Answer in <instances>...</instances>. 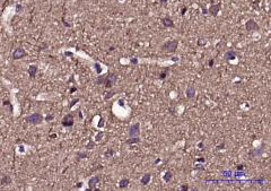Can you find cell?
Returning <instances> with one entry per match:
<instances>
[{"label":"cell","mask_w":271,"mask_h":191,"mask_svg":"<svg viewBox=\"0 0 271 191\" xmlns=\"http://www.w3.org/2000/svg\"><path fill=\"white\" fill-rule=\"evenodd\" d=\"M177 45H178V40H169L163 43L161 50L165 53H174L176 51Z\"/></svg>","instance_id":"obj_1"},{"label":"cell","mask_w":271,"mask_h":191,"mask_svg":"<svg viewBox=\"0 0 271 191\" xmlns=\"http://www.w3.org/2000/svg\"><path fill=\"white\" fill-rule=\"evenodd\" d=\"M43 120H44V118L38 112H35V113H33V114H31V115L25 118V121L31 123V124H41L43 122Z\"/></svg>","instance_id":"obj_2"},{"label":"cell","mask_w":271,"mask_h":191,"mask_svg":"<svg viewBox=\"0 0 271 191\" xmlns=\"http://www.w3.org/2000/svg\"><path fill=\"white\" fill-rule=\"evenodd\" d=\"M117 79H118V76L114 74V72H107V75L105 76V80H104V86L106 88H112L115 83H117Z\"/></svg>","instance_id":"obj_3"},{"label":"cell","mask_w":271,"mask_h":191,"mask_svg":"<svg viewBox=\"0 0 271 191\" xmlns=\"http://www.w3.org/2000/svg\"><path fill=\"white\" fill-rule=\"evenodd\" d=\"M129 137H139L140 135V123H134L129 128Z\"/></svg>","instance_id":"obj_4"},{"label":"cell","mask_w":271,"mask_h":191,"mask_svg":"<svg viewBox=\"0 0 271 191\" xmlns=\"http://www.w3.org/2000/svg\"><path fill=\"white\" fill-rule=\"evenodd\" d=\"M61 123H62V126L66 127V128L72 127V126H73V114H71V113L66 114V115L63 117L62 121H61Z\"/></svg>","instance_id":"obj_5"},{"label":"cell","mask_w":271,"mask_h":191,"mask_svg":"<svg viewBox=\"0 0 271 191\" xmlns=\"http://www.w3.org/2000/svg\"><path fill=\"white\" fill-rule=\"evenodd\" d=\"M26 56H27V52H26L23 48H17L12 52V59L14 60L22 59V58L26 57Z\"/></svg>","instance_id":"obj_6"},{"label":"cell","mask_w":271,"mask_h":191,"mask_svg":"<svg viewBox=\"0 0 271 191\" xmlns=\"http://www.w3.org/2000/svg\"><path fill=\"white\" fill-rule=\"evenodd\" d=\"M245 30L248 31V32L258 31V30H259V25L257 24V22H255L254 19H248V22L245 23Z\"/></svg>","instance_id":"obj_7"},{"label":"cell","mask_w":271,"mask_h":191,"mask_svg":"<svg viewBox=\"0 0 271 191\" xmlns=\"http://www.w3.org/2000/svg\"><path fill=\"white\" fill-rule=\"evenodd\" d=\"M99 180H101V177H99V175H95L93 178H91L89 181H88V189H89V190H95L97 183L99 182Z\"/></svg>","instance_id":"obj_8"},{"label":"cell","mask_w":271,"mask_h":191,"mask_svg":"<svg viewBox=\"0 0 271 191\" xmlns=\"http://www.w3.org/2000/svg\"><path fill=\"white\" fill-rule=\"evenodd\" d=\"M219 10H220V5H219V3H215V5H211V6L209 7V9H208L209 14H210L211 16H213V17H216V16L218 15Z\"/></svg>","instance_id":"obj_9"},{"label":"cell","mask_w":271,"mask_h":191,"mask_svg":"<svg viewBox=\"0 0 271 191\" xmlns=\"http://www.w3.org/2000/svg\"><path fill=\"white\" fill-rule=\"evenodd\" d=\"M162 23H163V26L164 27H174V23H173V19L169 17V16H166L162 19Z\"/></svg>","instance_id":"obj_10"},{"label":"cell","mask_w":271,"mask_h":191,"mask_svg":"<svg viewBox=\"0 0 271 191\" xmlns=\"http://www.w3.org/2000/svg\"><path fill=\"white\" fill-rule=\"evenodd\" d=\"M185 94H187L188 98H193L194 97V95H196V87H194V85H190L189 86L188 88H187Z\"/></svg>","instance_id":"obj_11"},{"label":"cell","mask_w":271,"mask_h":191,"mask_svg":"<svg viewBox=\"0 0 271 191\" xmlns=\"http://www.w3.org/2000/svg\"><path fill=\"white\" fill-rule=\"evenodd\" d=\"M37 66H35V65H31L30 67H28V69H27V72H28V75H30V77L31 78H35L36 74H37Z\"/></svg>","instance_id":"obj_12"},{"label":"cell","mask_w":271,"mask_h":191,"mask_svg":"<svg viewBox=\"0 0 271 191\" xmlns=\"http://www.w3.org/2000/svg\"><path fill=\"white\" fill-rule=\"evenodd\" d=\"M262 153H263V148H262V147H261V148H255V149L250 150V156H251V158H253V157H260V156L262 155Z\"/></svg>","instance_id":"obj_13"},{"label":"cell","mask_w":271,"mask_h":191,"mask_svg":"<svg viewBox=\"0 0 271 191\" xmlns=\"http://www.w3.org/2000/svg\"><path fill=\"white\" fill-rule=\"evenodd\" d=\"M10 183H12V178H10L9 175H3V177L1 178V180H0V184H1L2 187L9 186Z\"/></svg>","instance_id":"obj_14"},{"label":"cell","mask_w":271,"mask_h":191,"mask_svg":"<svg viewBox=\"0 0 271 191\" xmlns=\"http://www.w3.org/2000/svg\"><path fill=\"white\" fill-rule=\"evenodd\" d=\"M236 52L234 51V50H229V51H227L226 53H225V59L226 60H234L236 58Z\"/></svg>","instance_id":"obj_15"},{"label":"cell","mask_w":271,"mask_h":191,"mask_svg":"<svg viewBox=\"0 0 271 191\" xmlns=\"http://www.w3.org/2000/svg\"><path fill=\"white\" fill-rule=\"evenodd\" d=\"M129 183H130L129 179L123 178V179L120 180V182H119V187H120V189H126V188H128Z\"/></svg>","instance_id":"obj_16"},{"label":"cell","mask_w":271,"mask_h":191,"mask_svg":"<svg viewBox=\"0 0 271 191\" xmlns=\"http://www.w3.org/2000/svg\"><path fill=\"white\" fill-rule=\"evenodd\" d=\"M150 179H152V175L148 173V174H145L141 179H140V182H141L142 186H147V184L150 182Z\"/></svg>","instance_id":"obj_17"},{"label":"cell","mask_w":271,"mask_h":191,"mask_svg":"<svg viewBox=\"0 0 271 191\" xmlns=\"http://www.w3.org/2000/svg\"><path fill=\"white\" fill-rule=\"evenodd\" d=\"M168 72H169V67L164 68V69L162 70V72L159 74V79H161V80H164L166 77L168 76Z\"/></svg>","instance_id":"obj_18"},{"label":"cell","mask_w":271,"mask_h":191,"mask_svg":"<svg viewBox=\"0 0 271 191\" xmlns=\"http://www.w3.org/2000/svg\"><path fill=\"white\" fill-rule=\"evenodd\" d=\"M138 143H140V138L139 137H131L130 139L126 140V144H128V145H134V144Z\"/></svg>","instance_id":"obj_19"},{"label":"cell","mask_w":271,"mask_h":191,"mask_svg":"<svg viewBox=\"0 0 271 191\" xmlns=\"http://www.w3.org/2000/svg\"><path fill=\"white\" fill-rule=\"evenodd\" d=\"M172 172H169V171H167L165 173V175H163V179H164V181L165 182H169L171 180H172Z\"/></svg>","instance_id":"obj_20"},{"label":"cell","mask_w":271,"mask_h":191,"mask_svg":"<svg viewBox=\"0 0 271 191\" xmlns=\"http://www.w3.org/2000/svg\"><path fill=\"white\" fill-rule=\"evenodd\" d=\"M113 155H114V150H113L112 148H108L105 153H104V156H105L106 158H108V157H112Z\"/></svg>","instance_id":"obj_21"},{"label":"cell","mask_w":271,"mask_h":191,"mask_svg":"<svg viewBox=\"0 0 271 191\" xmlns=\"http://www.w3.org/2000/svg\"><path fill=\"white\" fill-rule=\"evenodd\" d=\"M94 67H95V70H96V72H97L98 75H101V74H102V68H101V65H99L98 62H95Z\"/></svg>","instance_id":"obj_22"},{"label":"cell","mask_w":271,"mask_h":191,"mask_svg":"<svg viewBox=\"0 0 271 191\" xmlns=\"http://www.w3.org/2000/svg\"><path fill=\"white\" fill-rule=\"evenodd\" d=\"M104 80H105V76H99V77L96 79V84H97V85H103V84H104Z\"/></svg>","instance_id":"obj_23"},{"label":"cell","mask_w":271,"mask_h":191,"mask_svg":"<svg viewBox=\"0 0 271 191\" xmlns=\"http://www.w3.org/2000/svg\"><path fill=\"white\" fill-rule=\"evenodd\" d=\"M77 157H78V159H80V158H87V157H88V154L85 153V152H79V153H77Z\"/></svg>","instance_id":"obj_24"},{"label":"cell","mask_w":271,"mask_h":191,"mask_svg":"<svg viewBox=\"0 0 271 191\" xmlns=\"http://www.w3.org/2000/svg\"><path fill=\"white\" fill-rule=\"evenodd\" d=\"M114 95H115V92H114V91H112V92H108V93H107V94H106V95L104 96V100H105V101H107L108 98L113 97Z\"/></svg>","instance_id":"obj_25"},{"label":"cell","mask_w":271,"mask_h":191,"mask_svg":"<svg viewBox=\"0 0 271 191\" xmlns=\"http://www.w3.org/2000/svg\"><path fill=\"white\" fill-rule=\"evenodd\" d=\"M103 136H104V132L103 131L98 132V133L96 135V138H95V139H96V142H99V140L103 138Z\"/></svg>","instance_id":"obj_26"},{"label":"cell","mask_w":271,"mask_h":191,"mask_svg":"<svg viewBox=\"0 0 271 191\" xmlns=\"http://www.w3.org/2000/svg\"><path fill=\"white\" fill-rule=\"evenodd\" d=\"M94 147H95L94 142H89V143L87 144V146H86V148H87V149H93Z\"/></svg>","instance_id":"obj_27"},{"label":"cell","mask_w":271,"mask_h":191,"mask_svg":"<svg viewBox=\"0 0 271 191\" xmlns=\"http://www.w3.org/2000/svg\"><path fill=\"white\" fill-rule=\"evenodd\" d=\"M234 175H236V177H242V175H245V173H244V172H242V171H237V170H236V172L234 173Z\"/></svg>","instance_id":"obj_28"},{"label":"cell","mask_w":271,"mask_h":191,"mask_svg":"<svg viewBox=\"0 0 271 191\" xmlns=\"http://www.w3.org/2000/svg\"><path fill=\"white\" fill-rule=\"evenodd\" d=\"M225 146H226V145H225V143H222L220 145H218V146L216 147V149H217V150H222V149H224V148H225Z\"/></svg>","instance_id":"obj_29"},{"label":"cell","mask_w":271,"mask_h":191,"mask_svg":"<svg viewBox=\"0 0 271 191\" xmlns=\"http://www.w3.org/2000/svg\"><path fill=\"white\" fill-rule=\"evenodd\" d=\"M53 119H54V115H52V114H47L45 117V121H52Z\"/></svg>","instance_id":"obj_30"},{"label":"cell","mask_w":271,"mask_h":191,"mask_svg":"<svg viewBox=\"0 0 271 191\" xmlns=\"http://www.w3.org/2000/svg\"><path fill=\"white\" fill-rule=\"evenodd\" d=\"M78 101H79V98H75L73 101H71V103L69 104V108H70V109L72 108V106H73V105H75V104H76V103H77Z\"/></svg>","instance_id":"obj_31"},{"label":"cell","mask_w":271,"mask_h":191,"mask_svg":"<svg viewBox=\"0 0 271 191\" xmlns=\"http://www.w3.org/2000/svg\"><path fill=\"white\" fill-rule=\"evenodd\" d=\"M130 63H131V65H137V63H138V59H137V58H131V59H130Z\"/></svg>","instance_id":"obj_32"},{"label":"cell","mask_w":271,"mask_h":191,"mask_svg":"<svg viewBox=\"0 0 271 191\" xmlns=\"http://www.w3.org/2000/svg\"><path fill=\"white\" fill-rule=\"evenodd\" d=\"M244 168H245V165H243V164H239V165H237V167H236L237 171H243Z\"/></svg>","instance_id":"obj_33"},{"label":"cell","mask_w":271,"mask_h":191,"mask_svg":"<svg viewBox=\"0 0 271 191\" xmlns=\"http://www.w3.org/2000/svg\"><path fill=\"white\" fill-rule=\"evenodd\" d=\"M103 126H104V119L101 118V119H99V122H98V128H102Z\"/></svg>","instance_id":"obj_34"},{"label":"cell","mask_w":271,"mask_h":191,"mask_svg":"<svg viewBox=\"0 0 271 191\" xmlns=\"http://www.w3.org/2000/svg\"><path fill=\"white\" fill-rule=\"evenodd\" d=\"M181 190H183V191L189 190V186L188 184H183V186H181Z\"/></svg>","instance_id":"obj_35"},{"label":"cell","mask_w":271,"mask_h":191,"mask_svg":"<svg viewBox=\"0 0 271 191\" xmlns=\"http://www.w3.org/2000/svg\"><path fill=\"white\" fill-rule=\"evenodd\" d=\"M223 174H225V177H231V174H232V172H229V171H226V172H223Z\"/></svg>","instance_id":"obj_36"},{"label":"cell","mask_w":271,"mask_h":191,"mask_svg":"<svg viewBox=\"0 0 271 191\" xmlns=\"http://www.w3.org/2000/svg\"><path fill=\"white\" fill-rule=\"evenodd\" d=\"M213 62H215V61H213V59L209 60V62H208V67H212V66H213Z\"/></svg>","instance_id":"obj_37"},{"label":"cell","mask_w":271,"mask_h":191,"mask_svg":"<svg viewBox=\"0 0 271 191\" xmlns=\"http://www.w3.org/2000/svg\"><path fill=\"white\" fill-rule=\"evenodd\" d=\"M119 105H120V106H122V108L124 106V102H123V100H119Z\"/></svg>","instance_id":"obj_38"},{"label":"cell","mask_w":271,"mask_h":191,"mask_svg":"<svg viewBox=\"0 0 271 191\" xmlns=\"http://www.w3.org/2000/svg\"><path fill=\"white\" fill-rule=\"evenodd\" d=\"M16 10H17V12H21V10H22V6H21V5H17V6H16Z\"/></svg>","instance_id":"obj_39"},{"label":"cell","mask_w":271,"mask_h":191,"mask_svg":"<svg viewBox=\"0 0 271 191\" xmlns=\"http://www.w3.org/2000/svg\"><path fill=\"white\" fill-rule=\"evenodd\" d=\"M167 1H168V0H158V2H159V3H162V5L167 3Z\"/></svg>","instance_id":"obj_40"},{"label":"cell","mask_w":271,"mask_h":191,"mask_svg":"<svg viewBox=\"0 0 271 191\" xmlns=\"http://www.w3.org/2000/svg\"><path fill=\"white\" fill-rule=\"evenodd\" d=\"M196 168H197V170H198V168H199V170H203V166H202L201 164H197V165H196Z\"/></svg>","instance_id":"obj_41"},{"label":"cell","mask_w":271,"mask_h":191,"mask_svg":"<svg viewBox=\"0 0 271 191\" xmlns=\"http://www.w3.org/2000/svg\"><path fill=\"white\" fill-rule=\"evenodd\" d=\"M82 187H83V182H78L76 186V188H82Z\"/></svg>","instance_id":"obj_42"},{"label":"cell","mask_w":271,"mask_h":191,"mask_svg":"<svg viewBox=\"0 0 271 191\" xmlns=\"http://www.w3.org/2000/svg\"><path fill=\"white\" fill-rule=\"evenodd\" d=\"M187 9H188L187 7H183V8H182V12H181V14H182V15H184V14H185V12H187Z\"/></svg>","instance_id":"obj_43"},{"label":"cell","mask_w":271,"mask_h":191,"mask_svg":"<svg viewBox=\"0 0 271 191\" xmlns=\"http://www.w3.org/2000/svg\"><path fill=\"white\" fill-rule=\"evenodd\" d=\"M198 148H200V149H203V144H202V143H199V144H198Z\"/></svg>","instance_id":"obj_44"},{"label":"cell","mask_w":271,"mask_h":191,"mask_svg":"<svg viewBox=\"0 0 271 191\" xmlns=\"http://www.w3.org/2000/svg\"><path fill=\"white\" fill-rule=\"evenodd\" d=\"M76 91H77V87H72V88L70 89V93L72 94V93H73V92H76Z\"/></svg>","instance_id":"obj_45"},{"label":"cell","mask_w":271,"mask_h":191,"mask_svg":"<svg viewBox=\"0 0 271 191\" xmlns=\"http://www.w3.org/2000/svg\"><path fill=\"white\" fill-rule=\"evenodd\" d=\"M197 162H200V163H203V162H204V158H202V157H201V158H198V159H197Z\"/></svg>","instance_id":"obj_46"},{"label":"cell","mask_w":271,"mask_h":191,"mask_svg":"<svg viewBox=\"0 0 271 191\" xmlns=\"http://www.w3.org/2000/svg\"><path fill=\"white\" fill-rule=\"evenodd\" d=\"M64 54H66V56H68V57H72V53H71V52H66Z\"/></svg>","instance_id":"obj_47"},{"label":"cell","mask_w":271,"mask_h":191,"mask_svg":"<svg viewBox=\"0 0 271 191\" xmlns=\"http://www.w3.org/2000/svg\"><path fill=\"white\" fill-rule=\"evenodd\" d=\"M198 44H199V45H203L204 42H203V41H198Z\"/></svg>","instance_id":"obj_48"},{"label":"cell","mask_w":271,"mask_h":191,"mask_svg":"<svg viewBox=\"0 0 271 191\" xmlns=\"http://www.w3.org/2000/svg\"><path fill=\"white\" fill-rule=\"evenodd\" d=\"M50 138H57V135H56V133H54V135H51Z\"/></svg>","instance_id":"obj_49"},{"label":"cell","mask_w":271,"mask_h":191,"mask_svg":"<svg viewBox=\"0 0 271 191\" xmlns=\"http://www.w3.org/2000/svg\"><path fill=\"white\" fill-rule=\"evenodd\" d=\"M79 118H80V119H83V114H82V112H79Z\"/></svg>","instance_id":"obj_50"},{"label":"cell","mask_w":271,"mask_h":191,"mask_svg":"<svg viewBox=\"0 0 271 191\" xmlns=\"http://www.w3.org/2000/svg\"><path fill=\"white\" fill-rule=\"evenodd\" d=\"M108 50H110V51H114V47H111V48L108 49Z\"/></svg>","instance_id":"obj_51"},{"label":"cell","mask_w":271,"mask_h":191,"mask_svg":"<svg viewBox=\"0 0 271 191\" xmlns=\"http://www.w3.org/2000/svg\"><path fill=\"white\" fill-rule=\"evenodd\" d=\"M177 60H178L177 57H174V58H173V61H177Z\"/></svg>","instance_id":"obj_52"}]
</instances>
